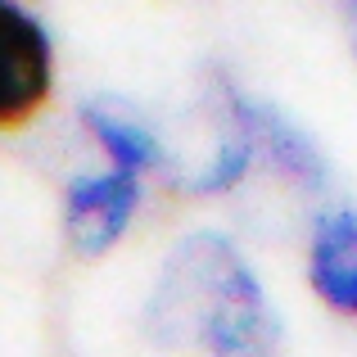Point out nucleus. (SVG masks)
I'll return each instance as SVG.
<instances>
[{"label": "nucleus", "mask_w": 357, "mask_h": 357, "mask_svg": "<svg viewBox=\"0 0 357 357\" xmlns=\"http://www.w3.org/2000/svg\"><path fill=\"white\" fill-rule=\"evenodd\" d=\"M50 36L18 0H0V127H18L50 96Z\"/></svg>", "instance_id": "obj_2"}, {"label": "nucleus", "mask_w": 357, "mask_h": 357, "mask_svg": "<svg viewBox=\"0 0 357 357\" xmlns=\"http://www.w3.org/2000/svg\"><path fill=\"white\" fill-rule=\"evenodd\" d=\"M349 32H353V50H357V0H349Z\"/></svg>", "instance_id": "obj_7"}, {"label": "nucleus", "mask_w": 357, "mask_h": 357, "mask_svg": "<svg viewBox=\"0 0 357 357\" xmlns=\"http://www.w3.org/2000/svg\"><path fill=\"white\" fill-rule=\"evenodd\" d=\"M136 204H140V172H127V167L73 181L68 195H63V231H68V244L77 253H86V258L109 253L118 244V236L127 231Z\"/></svg>", "instance_id": "obj_3"}, {"label": "nucleus", "mask_w": 357, "mask_h": 357, "mask_svg": "<svg viewBox=\"0 0 357 357\" xmlns=\"http://www.w3.org/2000/svg\"><path fill=\"white\" fill-rule=\"evenodd\" d=\"M312 289L340 312H357V218L335 213L312 240Z\"/></svg>", "instance_id": "obj_5"}, {"label": "nucleus", "mask_w": 357, "mask_h": 357, "mask_svg": "<svg viewBox=\"0 0 357 357\" xmlns=\"http://www.w3.org/2000/svg\"><path fill=\"white\" fill-rule=\"evenodd\" d=\"M149 326L172 344L208 353H267L276 344V317L258 276L231 249V240L190 236L167 258L149 303Z\"/></svg>", "instance_id": "obj_1"}, {"label": "nucleus", "mask_w": 357, "mask_h": 357, "mask_svg": "<svg viewBox=\"0 0 357 357\" xmlns=\"http://www.w3.org/2000/svg\"><path fill=\"white\" fill-rule=\"evenodd\" d=\"M218 96L227 100V109L240 118V127L249 131L258 158H267L271 167H280L285 176H294V181L307 185V190H321V185H326V163H321V154H317V145H312V140H307L285 114H280V109L249 100L240 86H231L227 77H218Z\"/></svg>", "instance_id": "obj_4"}, {"label": "nucleus", "mask_w": 357, "mask_h": 357, "mask_svg": "<svg viewBox=\"0 0 357 357\" xmlns=\"http://www.w3.org/2000/svg\"><path fill=\"white\" fill-rule=\"evenodd\" d=\"M82 118H86L91 136L109 149L114 167H127V172H140V176H145V172H154V167L163 163L158 136L136 114H131V109L109 105V100H91V105L82 109Z\"/></svg>", "instance_id": "obj_6"}]
</instances>
